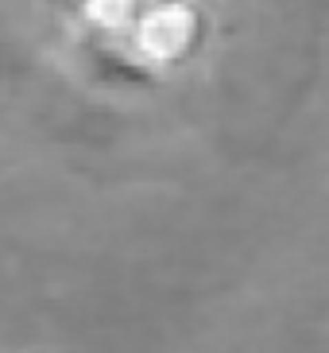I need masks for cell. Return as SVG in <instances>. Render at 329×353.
<instances>
[]
</instances>
